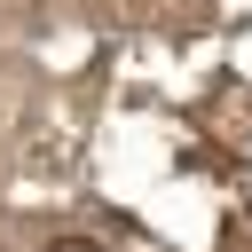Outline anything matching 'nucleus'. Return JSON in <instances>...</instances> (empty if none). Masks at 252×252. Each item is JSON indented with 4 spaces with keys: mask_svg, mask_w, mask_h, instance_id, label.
Returning <instances> with one entry per match:
<instances>
[{
    "mask_svg": "<svg viewBox=\"0 0 252 252\" xmlns=\"http://www.w3.org/2000/svg\"><path fill=\"white\" fill-rule=\"evenodd\" d=\"M47 252H110V244H94V236H55Z\"/></svg>",
    "mask_w": 252,
    "mask_h": 252,
    "instance_id": "nucleus-1",
    "label": "nucleus"
}]
</instances>
